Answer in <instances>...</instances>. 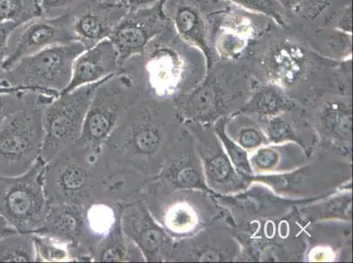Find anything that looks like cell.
Segmentation results:
<instances>
[{
    "label": "cell",
    "mask_w": 353,
    "mask_h": 263,
    "mask_svg": "<svg viewBox=\"0 0 353 263\" xmlns=\"http://www.w3.org/2000/svg\"><path fill=\"white\" fill-rule=\"evenodd\" d=\"M166 140L161 102L142 97L121 118L102 147L99 159L111 168L152 179L159 174Z\"/></svg>",
    "instance_id": "obj_1"
},
{
    "label": "cell",
    "mask_w": 353,
    "mask_h": 263,
    "mask_svg": "<svg viewBox=\"0 0 353 263\" xmlns=\"http://www.w3.org/2000/svg\"><path fill=\"white\" fill-rule=\"evenodd\" d=\"M99 156L76 142L46 163L44 191L49 204L83 208L99 201L104 176Z\"/></svg>",
    "instance_id": "obj_2"
},
{
    "label": "cell",
    "mask_w": 353,
    "mask_h": 263,
    "mask_svg": "<svg viewBox=\"0 0 353 263\" xmlns=\"http://www.w3.org/2000/svg\"><path fill=\"white\" fill-rule=\"evenodd\" d=\"M54 96L38 92L22 110L0 128V176L23 174L41 157L43 149V112Z\"/></svg>",
    "instance_id": "obj_3"
},
{
    "label": "cell",
    "mask_w": 353,
    "mask_h": 263,
    "mask_svg": "<svg viewBox=\"0 0 353 263\" xmlns=\"http://www.w3.org/2000/svg\"><path fill=\"white\" fill-rule=\"evenodd\" d=\"M86 50L78 41L57 45L19 61L4 76L12 90L46 93L59 97L68 87L77 57Z\"/></svg>",
    "instance_id": "obj_4"
},
{
    "label": "cell",
    "mask_w": 353,
    "mask_h": 263,
    "mask_svg": "<svg viewBox=\"0 0 353 263\" xmlns=\"http://www.w3.org/2000/svg\"><path fill=\"white\" fill-rule=\"evenodd\" d=\"M142 97L139 88L126 74L118 72L109 76L96 90L77 142L101 155L102 147L121 118Z\"/></svg>",
    "instance_id": "obj_5"
},
{
    "label": "cell",
    "mask_w": 353,
    "mask_h": 263,
    "mask_svg": "<svg viewBox=\"0 0 353 263\" xmlns=\"http://www.w3.org/2000/svg\"><path fill=\"white\" fill-rule=\"evenodd\" d=\"M46 163L40 158L20 176H0V216L19 233L39 229L49 211L44 191Z\"/></svg>",
    "instance_id": "obj_6"
},
{
    "label": "cell",
    "mask_w": 353,
    "mask_h": 263,
    "mask_svg": "<svg viewBox=\"0 0 353 263\" xmlns=\"http://www.w3.org/2000/svg\"><path fill=\"white\" fill-rule=\"evenodd\" d=\"M105 78L62 93L45 107L41 154L45 163L50 162L63 149L79 139L92 98Z\"/></svg>",
    "instance_id": "obj_7"
},
{
    "label": "cell",
    "mask_w": 353,
    "mask_h": 263,
    "mask_svg": "<svg viewBox=\"0 0 353 263\" xmlns=\"http://www.w3.org/2000/svg\"><path fill=\"white\" fill-rule=\"evenodd\" d=\"M75 41L72 17L65 12L57 17L41 15L19 25L12 32L8 44V56L4 63L6 72L26 56L48 48Z\"/></svg>",
    "instance_id": "obj_8"
},
{
    "label": "cell",
    "mask_w": 353,
    "mask_h": 263,
    "mask_svg": "<svg viewBox=\"0 0 353 263\" xmlns=\"http://www.w3.org/2000/svg\"><path fill=\"white\" fill-rule=\"evenodd\" d=\"M165 0L138 10L128 12L108 38L117 49L121 66L143 52L147 45L165 30Z\"/></svg>",
    "instance_id": "obj_9"
},
{
    "label": "cell",
    "mask_w": 353,
    "mask_h": 263,
    "mask_svg": "<svg viewBox=\"0 0 353 263\" xmlns=\"http://www.w3.org/2000/svg\"><path fill=\"white\" fill-rule=\"evenodd\" d=\"M69 12L74 39L89 50L108 39L128 10L112 0H88Z\"/></svg>",
    "instance_id": "obj_10"
},
{
    "label": "cell",
    "mask_w": 353,
    "mask_h": 263,
    "mask_svg": "<svg viewBox=\"0 0 353 263\" xmlns=\"http://www.w3.org/2000/svg\"><path fill=\"white\" fill-rule=\"evenodd\" d=\"M121 226L125 235L143 253L145 262H160L165 257L170 240L142 198L123 205Z\"/></svg>",
    "instance_id": "obj_11"
},
{
    "label": "cell",
    "mask_w": 353,
    "mask_h": 263,
    "mask_svg": "<svg viewBox=\"0 0 353 263\" xmlns=\"http://www.w3.org/2000/svg\"><path fill=\"white\" fill-rule=\"evenodd\" d=\"M34 233L47 234L68 245L72 262H92L86 244L83 209L76 205L50 204L43 226Z\"/></svg>",
    "instance_id": "obj_12"
},
{
    "label": "cell",
    "mask_w": 353,
    "mask_h": 263,
    "mask_svg": "<svg viewBox=\"0 0 353 263\" xmlns=\"http://www.w3.org/2000/svg\"><path fill=\"white\" fill-rule=\"evenodd\" d=\"M120 68L118 52L113 43L109 39L102 41L83 51L74 61L72 80L63 93L101 81L118 72Z\"/></svg>",
    "instance_id": "obj_13"
},
{
    "label": "cell",
    "mask_w": 353,
    "mask_h": 263,
    "mask_svg": "<svg viewBox=\"0 0 353 263\" xmlns=\"http://www.w3.org/2000/svg\"><path fill=\"white\" fill-rule=\"evenodd\" d=\"M123 205L114 202L96 201L82 208L86 244L90 253L102 240L120 229Z\"/></svg>",
    "instance_id": "obj_14"
},
{
    "label": "cell",
    "mask_w": 353,
    "mask_h": 263,
    "mask_svg": "<svg viewBox=\"0 0 353 263\" xmlns=\"http://www.w3.org/2000/svg\"><path fill=\"white\" fill-rule=\"evenodd\" d=\"M92 262H145L143 253L120 229L102 240L92 252Z\"/></svg>",
    "instance_id": "obj_15"
},
{
    "label": "cell",
    "mask_w": 353,
    "mask_h": 263,
    "mask_svg": "<svg viewBox=\"0 0 353 263\" xmlns=\"http://www.w3.org/2000/svg\"><path fill=\"white\" fill-rule=\"evenodd\" d=\"M0 262H35L31 233L9 234L0 240Z\"/></svg>",
    "instance_id": "obj_16"
},
{
    "label": "cell",
    "mask_w": 353,
    "mask_h": 263,
    "mask_svg": "<svg viewBox=\"0 0 353 263\" xmlns=\"http://www.w3.org/2000/svg\"><path fill=\"white\" fill-rule=\"evenodd\" d=\"M41 15V0H0V22L21 25Z\"/></svg>",
    "instance_id": "obj_17"
},
{
    "label": "cell",
    "mask_w": 353,
    "mask_h": 263,
    "mask_svg": "<svg viewBox=\"0 0 353 263\" xmlns=\"http://www.w3.org/2000/svg\"><path fill=\"white\" fill-rule=\"evenodd\" d=\"M35 249V262H72L68 245L47 234L31 233Z\"/></svg>",
    "instance_id": "obj_18"
},
{
    "label": "cell",
    "mask_w": 353,
    "mask_h": 263,
    "mask_svg": "<svg viewBox=\"0 0 353 263\" xmlns=\"http://www.w3.org/2000/svg\"><path fill=\"white\" fill-rule=\"evenodd\" d=\"M37 93L0 86V128L8 118L22 110L28 103L33 101Z\"/></svg>",
    "instance_id": "obj_19"
},
{
    "label": "cell",
    "mask_w": 353,
    "mask_h": 263,
    "mask_svg": "<svg viewBox=\"0 0 353 263\" xmlns=\"http://www.w3.org/2000/svg\"><path fill=\"white\" fill-rule=\"evenodd\" d=\"M43 15L57 17L72 11L77 6L88 0H41Z\"/></svg>",
    "instance_id": "obj_20"
},
{
    "label": "cell",
    "mask_w": 353,
    "mask_h": 263,
    "mask_svg": "<svg viewBox=\"0 0 353 263\" xmlns=\"http://www.w3.org/2000/svg\"><path fill=\"white\" fill-rule=\"evenodd\" d=\"M19 25H20L11 21L0 22V83L5 82L4 76L6 70L4 69V63L6 57L8 56L9 39H10L12 32Z\"/></svg>",
    "instance_id": "obj_21"
},
{
    "label": "cell",
    "mask_w": 353,
    "mask_h": 263,
    "mask_svg": "<svg viewBox=\"0 0 353 263\" xmlns=\"http://www.w3.org/2000/svg\"><path fill=\"white\" fill-rule=\"evenodd\" d=\"M112 1L121 3L126 6L128 12H132L152 6L159 0H112Z\"/></svg>",
    "instance_id": "obj_22"
},
{
    "label": "cell",
    "mask_w": 353,
    "mask_h": 263,
    "mask_svg": "<svg viewBox=\"0 0 353 263\" xmlns=\"http://www.w3.org/2000/svg\"><path fill=\"white\" fill-rule=\"evenodd\" d=\"M17 232L15 229H12L6 221L0 216V240L9 234Z\"/></svg>",
    "instance_id": "obj_23"
},
{
    "label": "cell",
    "mask_w": 353,
    "mask_h": 263,
    "mask_svg": "<svg viewBox=\"0 0 353 263\" xmlns=\"http://www.w3.org/2000/svg\"><path fill=\"white\" fill-rule=\"evenodd\" d=\"M1 85L8 86V83H6V82L0 83V86H1ZM8 87H9V86H8Z\"/></svg>",
    "instance_id": "obj_24"
}]
</instances>
